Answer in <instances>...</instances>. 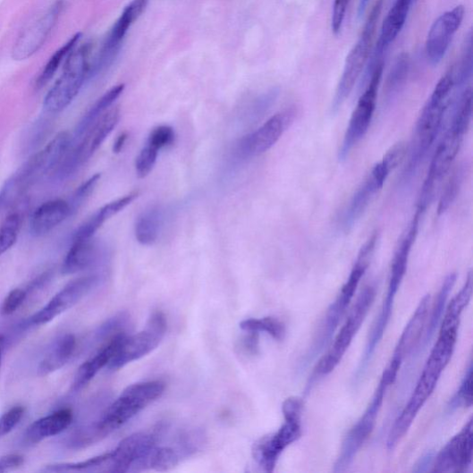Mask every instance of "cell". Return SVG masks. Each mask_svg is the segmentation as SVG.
Wrapping results in <instances>:
<instances>
[{"label": "cell", "mask_w": 473, "mask_h": 473, "mask_svg": "<svg viewBox=\"0 0 473 473\" xmlns=\"http://www.w3.org/2000/svg\"><path fill=\"white\" fill-rule=\"evenodd\" d=\"M28 293H30L28 291L22 289L12 291L3 303L2 310H0L2 314L4 316L14 314L26 300Z\"/></svg>", "instance_id": "cell-44"}, {"label": "cell", "mask_w": 473, "mask_h": 473, "mask_svg": "<svg viewBox=\"0 0 473 473\" xmlns=\"http://www.w3.org/2000/svg\"><path fill=\"white\" fill-rule=\"evenodd\" d=\"M384 0H377L371 10L357 42L347 55L342 75L332 102V113L336 114L351 96L356 82L369 61L376 25L383 9Z\"/></svg>", "instance_id": "cell-6"}, {"label": "cell", "mask_w": 473, "mask_h": 473, "mask_svg": "<svg viewBox=\"0 0 473 473\" xmlns=\"http://www.w3.org/2000/svg\"><path fill=\"white\" fill-rule=\"evenodd\" d=\"M21 225V217L18 213L9 215L0 225V257L16 243Z\"/></svg>", "instance_id": "cell-35"}, {"label": "cell", "mask_w": 473, "mask_h": 473, "mask_svg": "<svg viewBox=\"0 0 473 473\" xmlns=\"http://www.w3.org/2000/svg\"><path fill=\"white\" fill-rule=\"evenodd\" d=\"M158 150L149 145L142 149L135 161L136 174L139 178L148 177L156 163Z\"/></svg>", "instance_id": "cell-40"}, {"label": "cell", "mask_w": 473, "mask_h": 473, "mask_svg": "<svg viewBox=\"0 0 473 473\" xmlns=\"http://www.w3.org/2000/svg\"><path fill=\"white\" fill-rule=\"evenodd\" d=\"M249 335L242 340L241 349L249 355H256L259 349L258 333L247 332Z\"/></svg>", "instance_id": "cell-46"}, {"label": "cell", "mask_w": 473, "mask_h": 473, "mask_svg": "<svg viewBox=\"0 0 473 473\" xmlns=\"http://www.w3.org/2000/svg\"><path fill=\"white\" fill-rule=\"evenodd\" d=\"M350 0H335L333 5L331 28L334 34L338 36L342 30Z\"/></svg>", "instance_id": "cell-45"}, {"label": "cell", "mask_w": 473, "mask_h": 473, "mask_svg": "<svg viewBox=\"0 0 473 473\" xmlns=\"http://www.w3.org/2000/svg\"><path fill=\"white\" fill-rule=\"evenodd\" d=\"M415 0H396L394 5L388 12L381 27L379 39L371 63V72L380 63L384 52L391 46L403 30L406 20Z\"/></svg>", "instance_id": "cell-22"}, {"label": "cell", "mask_w": 473, "mask_h": 473, "mask_svg": "<svg viewBox=\"0 0 473 473\" xmlns=\"http://www.w3.org/2000/svg\"><path fill=\"white\" fill-rule=\"evenodd\" d=\"M80 38V33L74 35L66 44H64L61 48L55 51L53 55H51V58L45 65L36 80L37 89H43L46 85H47L55 74L57 73L60 66L76 47Z\"/></svg>", "instance_id": "cell-31"}, {"label": "cell", "mask_w": 473, "mask_h": 473, "mask_svg": "<svg viewBox=\"0 0 473 473\" xmlns=\"http://www.w3.org/2000/svg\"><path fill=\"white\" fill-rule=\"evenodd\" d=\"M138 196L139 192L133 191L127 194L124 198L105 205L89 218L85 224L80 226L73 235V241L94 238L95 234L108 219L125 209L138 198Z\"/></svg>", "instance_id": "cell-27"}, {"label": "cell", "mask_w": 473, "mask_h": 473, "mask_svg": "<svg viewBox=\"0 0 473 473\" xmlns=\"http://www.w3.org/2000/svg\"><path fill=\"white\" fill-rule=\"evenodd\" d=\"M23 461V457L18 454H12L0 458V472L15 469L21 466Z\"/></svg>", "instance_id": "cell-47"}, {"label": "cell", "mask_w": 473, "mask_h": 473, "mask_svg": "<svg viewBox=\"0 0 473 473\" xmlns=\"http://www.w3.org/2000/svg\"><path fill=\"white\" fill-rule=\"evenodd\" d=\"M473 459V421L470 419L462 430L444 446L435 458L434 472H465Z\"/></svg>", "instance_id": "cell-20"}, {"label": "cell", "mask_w": 473, "mask_h": 473, "mask_svg": "<svg viewBox=\"0 0 473 473\" xmlns=\"http://www.w3.org/2000/svg\"><path fill=\"white\" fill-rule=\"evenodd\" d=\"M128 139V134L126 132L122 133L118 136L116 142L114 143V152L118 154L121 153Z\"/></svg>", "instance_id": "cell-48"}, {"label": "cell", "mask_w": 473, "mask_h": 473, "mask_svg": "<svg viewBox=\"0 0 473 473\" xmlns=\"http://www.w3.org/2000/svg\"><path fill=\"white\" fill-rule=\"evenodd\" d=\"M175 141V131L170 126H159L155 128L149 137L148 145L156 148L158 151L172 146Z\"/></svg>", "instance_id": "cell-42"}, {"label": "cell", "mask_w": 473, "mask_h": 473, "mask_svg": "<svg viewBox=\"0 0 473 473\" xmlns=\"http://www.w3.org/2000/svg\"><path fill=\"white\" fill-rule=\"evenodd\" d=\"M472 405V365L466 372L465 377L455 396L452 399L449 409L455 410L460 408H469Z\"/></svg>", "instance_id": "cell-38"}, {"label": "cell", "mask_w": 473, "mask_h": 473, "mask_svg": "<svg viewBox=\"0 0 473 473\" xmlns=\"http://www.w3.org/2000/svg\"><path fill=\"white\" fill-rule=\"evenodd\" d=\"M376 290L374 286H367L361 291L332 347L318 361L314 371V378L331 374L341 364L361 325L365 322L376 299Z\"/></svg>", "instance_id": "cell-9"}, {"label": "cell", "mask_w": 473, "mask_h": 473, "mask_svg": "<svg viewBox=\"0 0 473 473\" xmlns=\"http://www.w3.org/2000/svg\"><path fill=\"white\" fill-rule=\"evenodd\" d=\"M466 303L460 298H453L440 326L439 335L431 354L424 367L423 373L417 382L409 402L399 415L387 438V449L393 451L404 437L412 426L417 415L427 402L437 383L455 351L460 319Z\"/></svg>", "instance_id": "cell-1"}, {"label": "cell", "mask_w": 473, "mask_h": 473, "mask_svg": "<svg viewBox=\"0 0 473 473\" xmlns=\"http://www.w3.org/2000/svg\"><path fill=\"white\" fill-rule=\"evenodd\" d=\"M126 336L127 334L122 333L106 341L93 357L80 367L72 385V392L81 391L104 367H107Z\"/></svg>", "instance_id": "cell-23"}, {"label": "cell", "mask_w": 473, "mask_h": 473, "mask_svg": "<svg viewBox=\"0 0 473 473\" xmlns=\"http://www.w3.org/2000/svg\"><path fill=\"white\" fill-rule=\"evenodd\" d=\"M302 407L301 399L298 397L287 399L283 405L285 423L275 434L255 443L254 459L265 471L273 472L285 450L301 437Z\"/></svg>", "instance_id": "cell-7"}, {"label": "cell", "mask_w": 473, "mask_h": 473, "mask_svg": "<svg viewBox=\"0 0 473 473\" xmlns=\"http://www.w3.org/2000/svg\"><path fill=\"white\" fill-rule=\"evenodd\" d=\"M90 54L91 45L85 44L69 55L63 73L45 97L44 108L47 113H62L77 97L83 83L90 78Z\"/></svg>", "instance_id": "cell-8"}, {"label": "cell", "mask_w": 473, "mask_h": 473, "mask_svg": "<svg viewBox=\"0 0 473 473\" xmlns=\"http://www.w3.org/2000/svg\"><path fill=\"white\" fill-rule=\"evenodd\" d=\"M389 386L391 385L385 383V381L380 380L367 410L345 436L334 471L342 472L346 470L353 462L359 450L363 448L365 443L371 436Z\"/></svg>", "instance_id": "cell-13"}, {"label": "cell", "mask_w": 473, "mask_h": 473, "mask_svg": "<svg viewBox=\"0 0 473 473\" xmlns=\"http://www.w3.org/2000/svg\"><path fill=\"white\" fill-rule=\"evenodd\" d=\"M100 174H96L88 180L85 183H82L74 192L71 201L69 202L72 215L76 212L80 206L85 203L95 190L99 180Z\"/></svg>", "instance_id": "cell-41"}, {"label": "cell", "mask_w": 473, "mask_h": 473, "mask_svg": "<svg viewBox=\"0 0 473 473\" xmlns=\"http://www.w3.org/2000/svg\"><path fill=\"white\" fill-rule=\"evenodd\" d=\"M125 89L124 85H119L111 89L89 111L87 115L79 123L76 134L80 136L85 134L89 128L107 111L111 106L121 97Z\"/></svg>", "instance_id": "cell-30"}, {"label": "cell", "mask_w": 473, "mask_h": 473, "mask_svg": "<svg viewBox=\"0 0 473 473\" xmlns=\"http://www.w3.org/2000/svg\"><path fill=\"white\" fill-rule=\"evenodd\" d=\"M205 443V435L199 430H191L182 433L177 442L175 450L180 458H188L198 452Z\"/></svg>", "instance_id": "cell-37"}, {"label": "cell", "mask_w": 473, "mask_h": 473, "mask_svg": "<svg viewBox=\"0 0 473 473\" xmlns=\"http://www.w3.org/2000/svg\"><path fill=\"white\" fill-rule=\"evenodd\" d=\"M63 9V0H55L24 28L13 47L14 61L30 59L43 47L57 25Z\"/></svg>", "instance_id": "cell-15"}, {"label": "cell", "mask_w": 473, "mask_h": 473, "mask_svg": "<svg viewBox=\"0 0 473 473\" xmlns=\"http://www.w3.org/2000/svg\"><path fill=\"white\" fill-rule=\"evenodd\" d=\"M73 421V413L70 409H63L36 421L25 433L28 443H38L43 440L60 435L68 429Z\"/></svg>", "instance_id": "cell-25"}, {"label": "cell", "mask_w": 473, "mask_h": 473, "mask_svg": "<svg viewBox=\"0 0 473 473\" xmlns=\"http://www.w3.org/2000/svg\"><path fill=\"white\" fill-rule=\"evenodd\" d=\"M121 120L119 107L109 108L83 135L81 142L63 161L61 172L63 177L72 175L80 165L88 162L113 132Z\"/></svg>", "instance_id": "cell-16"}, {"label": "cell", "mask_w": 473, "mask_h": 473, "mask_svg": "<svg viewBox=\"0 0 473 473\" xmlns=\"http://www.w3.org/2000/svg\"><path fill=\"white\" fill-rule=\"evenodd\" d=\"M463 174L461 171L458 170L444 188L437 210L439 215L446 212L457 198L463 181Z\"/></svg>", "instance_id": "cell-39"}, {"label": "cell", "mask_w": 473, "mask_h": 473, "mask_svg": "<svg viewBox=\"0 0 473 473\" xmlns=\"http://www.w3.org/2000/svg\"><path fill=\"white\" fill-rule=\"evenodd\" d=\"M100 247L92 239L74 240L63 264V275H72L93 266L100 258Z\"/></svg>", "instance_id": "cell-26"}, {"label": "cell", "mask_w": 473, "mask_h": 473, "mask_svg": "<svg viewBox=\"0 0 473 473\" xmlns=\"http://www.w3.org/2000/svg\"><path fill=\"white\" fill-rule=\"evenodd\" d=\"M76 346V338L72 334H67L55 341L39 365V375L47 376L64 367L73 356Z\"/></svg>", "instance_id": "cell-28"}, {"label": "cell", "mask_w": 473, "mask_h": 473, "mask_svg": "<svg viewBox=\"0 0 473 473\" xmlns=\"http://www.w3.org/2000/svg\"><path fill=\"white\" fill-rule=\"evenodd\" d=\"M5 349V338L0 334V367H2L3 357Z\"/></svg>", "instance_id": "cell-50"}, {"label": "cell", "mask_w": 473, "mask_h": 473, "mask_svg": "<svg viewBox=\"0 0 473 473\" xmlns=\"http://www.w3.org/2000/svg\"><path fill=\"white\" fill-rule=\"evenodd\" d=\"M240 327L245 332H265L278 342L283 341L286 334L284 324L274 317L247 319L240 324Z\"/></svg>", "instance_id": "cell-34"}, {"label": "cell", "mask_w": 473, "mask_h": 473, "mask_svg": "<svg viewBox=\"0 0 473 473\" xmlns=\"http://www.w3.org/2000/svg\"><path fill=\"white\" fill-rule=\"evenodd\" d=\"M166 330L168 321L165 316L162 312H155L143 330L123 339L107 368L116 371L146 357L159 346Z\"/></svg>", "instance_id": "cell-11"}, {"label": "cell", "mask_w": 473, "mask_h": 473, "mask_svg": "<svg viewBox=\"0 0 473 473\" xmlns=\"http://www.w3.org/2000/svg\"><path fill=\"white\" fill-rule=\"evenodd\" d=\"M465 16L462 5L440 15L432 24L426 43L428 62L435 66L446 55Z\"/></svg>", "instance_id": "cell-18"}, {"label": "cell", "mask_w": 473, "mask_h": 473, "mask_svg": "<svg viewBox=\"0 0 473 473\" xmlns=\"http://www.w3.org/2000/svg\"><path fill=\"white\" fill-rule=\"evenodd\" d=\"M165 389V384L158 380L129 385L98 421L77 434L73 441L75 446L86 447L113 434L158 400Z\"/></svg>", "instance_id": "cell-2"}, {"label": "cell", "mask_w": 473, "mask_h": 473, "mask_svg": "<svg viewBox=\"0 0 473 473\" xmlns=\"http://www.w3.org/2000/svg\"><path fill=\"white\" fill-rule=\"evenodd\" d=\"M455 87L453 71L451 70L439 80L422 110L415 126L409 160L402 176L405 183L409 182L418 172L421 164L434 145Z\"/></svg>", "instance_id": "cell-4"}, {"label": "cell", "mask_w": 473, "mask_h": 473, "mask_svg": "<svg viewBox=\"0 0 473 473\" xmlns=\"http://www.w3.org/2000/svg\"><path fill=\"white\" fill-rule=\"evenodd\" d=\"M377 241L378 235L375 233L360 248L348 281L342 288L336 300L329 306L316 334L312 348L308 355V361L315 359L325 349L332 339L334 333L336 332L342 318L354 297L361 278H363L370 266Z\"/></svg>", "instance_id": "cell-5"}, {"label": "cell", "mask_w": 473, "mask_h": 473, "mask_svg": "<svg viewBox=\"0 0 473 473\" xmlns=\"http://www.w3.org/2000/svg\"><path fill=\"white\" fill-rule=\"evenodd\" d=\"M409 72L410 58L408 54L402 53L399 55L386 80L385 95L387 99L392 100L400 93L405 85Z\"/></svg>", "instance_id": "cell-33"}, {"label": "cell", "mask_w": 473, "mask_h": 473, "mask_svg": "<svg viewBox=\"0 0 473 473\" xmlns=\"http://www.w3.org/2000/svg\"><path fill=\"white\" fill-rule=\"evenodd\" d=\"M456 281L457 274L455 273L451 274L446 277V280H444L435 300L431 317H429L430 319L428 322V325L427 327H426L427 330H425L424 340H422L423 342H421L420 343L423 342L424 345H427L428 342H430V340L433 338L434 334L435 332V328L438 325L444 311V306H446L447 300L456 283Z\"/></svg>", "instance_id": "cell-32"}, {"label": "cell", "mask_w": 473, "mask_h": 473, "mask_svg": "<svg viewBox=\"0 0 473 473\" xmlns=\"http://www.w3.org/2000/svg\"><path fill=\"white\" fill-rule=\"evenodd\" d=\"M406 146L399 143L387 151L367 179L355 192L343 216V228L351 230L365 214L376 194L383 188L387 177L401 164L406 155Z\"/></svg>", "instance_id": "cell-10"}, {"label": "cell", "mask_w": 473, "mask_h": 473, "mask_svg": "<svg viewBox=\"0 0 473 473\" xmlns=\"http://www.w3.org/2000/svg\"><path fill=\"white\" fill-rule=\"evenodd\" d=\"M24 409L16 406L0 417V437L11 433L21 422Z\"/></svg>", "instance_id": "cell-43"}, {"label": "cell", "mask_w": 473, "mask_h": 473, "mask_svg": "<svg viewBox=\"0 0 473 473\" xmlns=\"http://www.w3.org/2000/svg\"><path fill=\"white\" fill-rule=\"evenodd\" d=\"M100 282L97 275L76 278L55 294L39 312L30 318V324L43 325L57 318L85 298Z\"/></svg>", "instance_id": "cell-17"}, {"label": "cell", "mask_w": 473, "mask_h": 473, "mask_svg": "<svg viewBox=\"0 0 473 473\" xmlns=\"http://www.w3.org/2000/svg\"><path fill=\"white\" fill-rule=\"evenodd\" d=\"M384 72V63H378L371 72V79L363 95L360 96L353 111L343 142L339 152L341 161L345 160L352 148L367 133L374 118L378 89Z\"/></svg>", "instance_id": "cell-12"}, {"label": "cell", "mask_w": 473, "mask_h": 473, "mask_svg": "<svg viewBox=\"0 0 473 473\" xmlns=\"http://www.w3.org/2000/svg\"><path fill=\"white\" fill-rule=\"evenodd\" d=\"M72 136L67 131L55 135L52 140L23 165L16 176L13 185L17 190H25L59 168L69 153Z\"/></svg>", "instance_id": "cell-14"}, {"label": "cell", "mask_w": 473, "mask_h": 473, "mask_svg": "<svg viewBox=\"0 0 473 473\" xmlns=\"http://www.w3.org/2000/svg\"><path fill=\"white\" fill-rule=\"evenodd\" d=\"M72 215L69 202L57 199L41 205L31 219V233L42 237L60 226Z\"/></svg>", "instance_id": "cell-24"}, {"label": "cell", "mask_w": 473, "mask_h": 473, "mask_svg": "<svg viewBox=\"0 0 473 473\" xmlns=\"http://www.w3.org/2000/svg\"><path fill=\"white\" fill-rule=\"evenodd\" d=\"M471 117L472 91L471 89H467L460 97L452 123L434 155L417 211L424 214L434 201L438 187L450 173L459 154Z\"/></svg>", "instance_id": "cell-3"}, {"label": "cell", "mask_w": 473, "mask_h": 473, "mask_svg": "<svg viewBox=\"0 0 473 473\" xmlns=\"http://www.w3.org/2000/svg\"><path fill=\"white\" fill-rule=\"evenodd\" d=\"M422 215V213L416 210L409 231L396 249L393 260L391 277H389L386 296L382 306V308L386 311H392L393 309L396 295L407 272L412 245L415 242L417 235H418Z\"/></svg>", "instance_id": "cell-21"}, {"label": "cell", "mask_w": 473, "mask_h": 473, "mask_svg": "<svg viewBox=\"0 0 473 473\" xmlns=\"http://www.w3.org/2000/svg\"><path fill=\"white\" fill-rule=\"evenodd\" d=\"M293 114L285 111L271 117L256 131L245 136L238 147L243 157L260 156L271 149L283 137L293 122Z\"/></svg>", "instance_id": "cell-19"}, {"label": "cell", "mask_w": 473, "mask_h": 473, "mask_svg": "<svg viewBox=\"0 0 473 473\" xmlns=\"http://www.w3.org/2000/svg\"><path fill=\"white\" fill-rule=\"evenodd\" d=\"M162 226V211L151 207L138 217L135 225V237L143 245H152L159 236Z\"/></svg>", "instance_id": "cell-29"}, {"label": "cell", "mask_w": 473, "mask_h": 473, "mask_svg": "<svg viewBox=\"0 0 473 473\" xmlns=\"http://www.w3.org/2000/svg\"><path fill=\"white\" fill-rule=\"evenodd\" d=\"M370 0H359L358 8V16L361 17L366 13Z\"/></svg>", "instance_id": "cell-49"}, {"label": "cell", "mask_w": 473, "mask_h": 473, "mask_svg": "<svg viewBox=\"0 0 473 473\" xmlns=\"http://www.w3.org/2000/svg\"><path fill=\"white\" fill-rule=\"evenodd\" d=\"M181 458L178 452L171 447L156 446L149 457L148 469L157 471H166L175 468Z\"/></svg>", "instance_id": "cell-36"}]
</instances>
